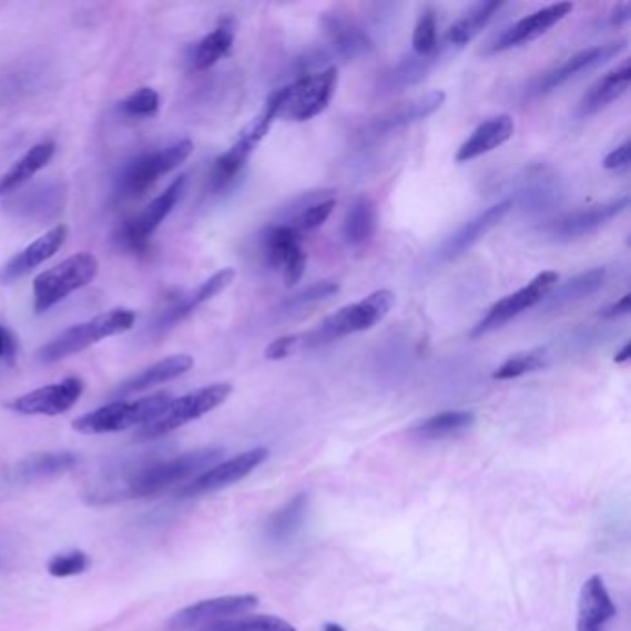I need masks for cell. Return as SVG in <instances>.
<instances>
[{"label": "cell", "instance_id": "obj_5", "mask_svg": "<svg viewBox=\"0 0 631 631\" xmlns=\"http://www.w3.org/2000/svg\"><path fill=\"white\" fill-rule=\"evenodd\" d=\"M173 397L169 393H156L132 403H112L82 415L74 420L73 428L85 436H101L124 431L132 426H145L165 411Z\"/></svg>", "mask_w": 631, "mask_h": 631}, {"label": "cell", "instance_id": "obj_8", "mask_svg": "<svg viewBox=\"0 0 631 631\" xmlns=\"http://www.w3.org/2000/svg\"><path fill=\"white\" fill-rule=\"evenodd\" d=\"M232 391H234V387L223 381V384H212V386L187 393L184 397L173 398L157 419L152 420L138 431V439L151 441V439H157V437L167 436L171 431L179 430L191 420L201 419L204 415L218 408L221 404L226 403V398L232 395Z\"/></svg>", "mask_w": 631, "mask_h": 631}, {"label": "cell", "instance_id": "obj_12", "mask_svg": "<svg viewBox=\"0 0 631 631\" xmlns=\"http://www.w3.org/2000/svg\"><path fill=\"white\" fill-rule=\"evenodd\" d=\"M257 605L254 594H230V597L210 598L193 603L190 608L174 613L167 622L169 631L201 630L221 620L235 619L237 614L248 613Z\"/></svg>", "mask_w": 631, "mask_h": 631}, {"label": "cell", "instance_id": "obj_34", "mask_svg": "<svg viewBox=\"0 0 631 631\" xmlns=\"http://www.w3.org/2000/svg\"><path fill=\"white\" fill-rule=\"evenodd\" d=\"M475 423L476 415L472 411H442L430 419L420 420L415 426L414 434L423 439H442L469 430Z\"/></svg>", "mask_w": 631, "mask_h": 631}, {"label": "cell", "instance_id": "obj_33", "mask_svg": "<svg viewBox=\"0 0 631 631\" xmlns=\"http://www.w3.org/2000/svg\"><path fill=\"white\" fill-rule=\"evenodd\" d=\"M502 2H478L448 29L447 41L450 45L464 47L469 41L475 40L481 30L486 29L487 23L495 18V13L502 8Z\"/></svg>", "mask_w": 631, "mask_h": 631}, {"label": "cell", "instance_id": "obj_30", "mask_svg": "<svg viewBox=\"0 0 631 631\" xmlns=\"http://www.w3.org/2000/svg\"><path fill=\"white\" fill-rule=\"evenodd\" d=\"M608 279V268L597 267L587 271V273L578 274L569 282H564L558 291H552L545 298V307L547 309H556V307L569 306L574 302L583 301L587 296L594 295L598 289H602V285Z\"/></svg>", "mask_w": 631, "mask_h": 631}, {"label": "cell", "instance_id": "obj_31", "mask_svg": "<svg viewBox=\"0 0 631 631\" xmlns=\"http://www.w3.org/2000/svg\"><path fill=\"white\" fill-rule=\"evenodd\" d=\"M79 456L73 452H41L24 459L18 465L16 475L19 480H49L52 476L63 475L79 465Z\"/></svg>", "mask_w": 631, "mask_h": 631}, {"label": "cell", "instance_id": "obj_45", "mask_svg": "<svg viewBox=\"0 0 631 631\" xmlns=\"http://www.w3.org/2000/svg\"><path fill=\"white\" fill-rule=\"evenodd\" d=\"M307 256L306 252L298 251L295 256H291L285 263L284 267V279L287 287H293V285L301 282L302 276L306 273Z\"/></svg>", "mask_w": 631, "mask_h": 631}, {"label": "cell", "instance_id": "obj_20", "mask_svg": "<svg viewBox=\"0 0 631 631\" xmlns=\"http://www.w3.org/2000/svg\"><path fill=\"white\" fill-rule=\"evenodd\" d=\"M614 617L617 608L609 597L602 576H592L581 587L578 631H605Z\"/></svg>", "mask_w": 631, "mask_h": 631}, {"label": "cell", "instance_id": "obj_41", "mask_svg": "<svg viewBox=\"0 0 631 631\" xmlns=\"http://www.w3.org/2000/svg\"><path fill=\"white\" fill-rule=\"evenodd\" d=\"M337 291H339L337 282H330V279L317 282V284L309 285L307 289L291 296L289 301L284 302L282 309L285 313L301 312V309H306V307L313 306V304L328 301L330 296L336 295Z\"/></svg>", "mask_w": 631, "mask_h": 631}, {"label": "cell", "instance_id": "obj_11", "mask_svg": "<svg viewBox=\"0 0 631 631\" xmlns=\"http://www.w3.org/2000/svg\"><path fill=\"white\" fill-rule=\"evenodd\" d=\"M558 282L559 274L553 273V271L537 274L536 278L531 279L526 287L515 291L513 295L506 296L502 301L497 302L486 317L472 328L470 337L486 336L489 332L497 330L500 326L509 323L520 313L545 301L552 293L553 287L558 285Z\"/></svg>", "mask_w": 631, "mask_h": 631}, {"label": "cell", "instance_id": "obj_46", "mask_svg": "<svg viewBox=\"0 0 631 631\" xmlns=\"http://www.w3.org/2000/svg\"><path fill=\"white\" fill-rule=\"evenodd\" d=\"M301 343V336H284L276 339V342L268 345L267 350H265V358L271 359V362H279V359L287 358L291 350Z\"/></svg>", "mask_w": 631, "mask_h": 631}, {"label": "cell", "instance_id": "obj_42", "mask_svg": "<svg viewBox=\"0 0 631 631\" xmlns=\"http://www.w3.org/2000/svg\"><path fill=\"white\" fill-rule=\"evenodd\" d=\"M414 49L417 57H430L437 51V16L434 8H426L415 24Z\"/></svg>", "mask_w": 631, "mask_h": 631}, {"label": "cell", "instance_id": "obj_28", "mask_svg": "<svg viewBox=\"0 0 631 631\" xmlns=\"http://www.w3.org/2000/svg\"><path fill=\"white\" fill-rule=\"evenodd\" d=\"M447 95L442 91H431L426 95L417 96L414 101L404 102L395 108L393 112L378 119L375 123L376 132H391V130L404 129L408 124L419 123L423 119L430 118L442 106Z\"/></svg>", "mask_w": 631, "mask_h": 631}, {"label": "cell", "instance_id": "obj_6", "mask_svg": "<svg viewBox=\"0 0 631 631\" xmlns=\"http://www.w3.org/2000/svg\"><path fill=\"white\" fill-rule=\"evenodd\" d=\"M96 274L99 259L91 252H79L54 267L47 268L34 279L35 312H49L74 291L90 285Z\"/></svg>", "mask_w": 631, "mask_h": 631}, {"label": "cell", "instance_id": "obj_2", "mask_svg": "<svg viewBox=\"0 0 631 631\" xmlns=\"http://www.w3.org/2000/svg\"><path fill=\"white\" fill-rule=\"evenodd\" d=\"M336 88L337 69L328 68L319 73L302 74L295 82L273 91L267 102L274 108L276 119L302 123L325 112Z\"/></svg>", "mask_w": 631, "mask_h": 631}, {"label": "cell", "instance_id": "obj_40", "mask_svg": "<svg viewBox=\"0 0 631 631\" xmlns=\"http://www.w3.org/2000/svg\"><path fill=\"white\" fill-rule=\"evenodd\" d=\"M336 204V199H332V196L330 199H325V201L320 199V201L312 202V204L304 207L296 217L291 218V228L296 230L298 234L319 228V226H323V224L328 221Z\"/></svg>", "mask_w": 631, "mask_h": 631}, {"label": "cell", "instance_id": "obj_37", "mask_svg": "<svg viewBox=\"0 0 631 631\" xmlns=\"http://www.w3.org/2000/svg\"><path fill=\"white\" fill-rule=\"evenodd\" d=\"M548 358L550 356H548L547 348H533L528 353L515 354L492 373V378L495 380H513V378L547 367Z\"/></svg>", "mask_w": 631, "mask_h": 631}, {"label": "cell", "instance_id": "obj_36", "mask_svg": "<svg viewBox=\"0 0 631 631\" xmlns=\"http://www.w3.org/2000/svg\"><path fill=\"white\" fill-rule=\"evenodd\" d=\"M439 60V52H434L430 57H409L398 63L391 73H387L384 79V88L387 91H403L408 85L419 84L425 79L428 71L436 65Z\"/></svg>", "mask_w": 631, "mask_h": 631}, {"label": "cell", "instance_id": "obj_17", "mask_svg": "<svg viewBox=\"0 0 631 631\" xmlns=\"http://www.w3.org/2000/svg\"><path fill=\"white\" fill-rule=\"evenodd\" d=\"M65 240H68V226L58 224L47 234L32 241L29 246H24L23 251L16 254L4 267L0 268V284H12L16 279L23 278L27 274L32 273L34 268L40 267L41 263L51 259L62 248Z\"/></svg>", "mask_w": 631, "mask_h": 631}, {"label": "cell", "instance_id": "obj_15", "mask_svg": "<svg viewBox=\"0 0 631 631\" xmlns=\"http://www.w3.org/2000/svg\"><path fill=\"white\" fill-rule=\"evenodd\" d=\"M572 10H574L572 2H558V4H552V7L537 10V12L526 16L525 19H520L517 23L511 24L509 29L503 30L502 34L492 41L487 52L495 54V52L508 51V49H513V47L530 43V41L541 38L542 34H547L548 30L556 27L559 21H563Z\"/></svg>", "mask_w": 631, "mask_h": 631}, {"label": "cell", "instance_id": "obj_13", "mask_svg": "<svg viewBox=\"0 0 631 631\" xmlns=\"http://www.w3.org/2000/svg\"><path fill=\"white\" fill-rule=\"evenodd\" d=\"M268 458L267 448H252L248 452L240 454L228 461H218L212 469L196 476L179 489L180 498H195L206 492L221 491L224 487L234 486L256 470Z\"/></svg>", "mask_w": 631, "mask_h": 631}, {"label": "cell", "instance_id": "obj_7", "mask_svg": "<svg viewBox=\"0 0 631 631\" xmlns=\"http://www.w3.org/2000/svg\"><path fill=\"white\" fill-rule=\"evenodd\" d=\"M195 151L191 140H180L167 149L145 152L123 169L118 179L119 199H140L157 180L180 167Z\"/></svg>", "mask_w": 631, "mask_h": 631}, {"label": "cell", "instance_id": "obj_44", "mask_svg": "<svg viewBox=\"0 0 631 631\" xmlns=\"http://www.w3.org/2000/svg\"><path fill=\"white\" fill-rule=\"evenodd\" d=\"M18 358V342L7 326L0 325V370L12 367Z\"/></svg>", "mask_w": 631, "mask_h": 631}, {"label": "cell", "instance_id": "obj_3", "mask_svg": "<svg viewBox=\"0 0 631 631\" xmlns=\"http://www.w3.org/2000/svg\"><path fill=\"white\" fill-rule=\"evenodd\" d=\"M223 456V448L210 447L182 454L179 458L167 459L162 464L149 465L130 478L126 495L132 498L152 497L171 486H176L180 481L187 484L207 469H212Z\"/></svg>", "mask_w": 631, "mask_h": 631}, {"label": "cell", "instance_id": "obj_47", "mask_svg": "<svg viewBox=\"0 0 631 631\" xmlns=\"http://www.w3.org/2000/svg\"><path fill=\"white\" fill-rule=\"evenodd\" d=\"M603 167L609 169V171H625L630 167V141H624L622 145L609 152L603 160Z\"/></svg>", "mask_w": 631, "mask_h": 631}, {"label": "cell", "instance_id": "obj_22", "mask_svg": "<svg viewBox=\"0 0 631 631\" xmlns=\"http://www.w3.org/2000/svg\"><path fill=\"white\" fill-rule=\"evenodd\" d=\"M193 367V358L187 354H174L169 358L157 362V364L141 370L140 375L132 376L130 380L123 381L115 391V397H130L135 393L149 391L152 387L162 386L167 381L176 380L185 373H190Z\"/></svg>", "mask_w": 631, "mask_h": 631}, {"label": "cell", "instance_id": "obj_27", "mask_svg": "<svg viewBox=\"0 0 631 631\" xmlns=\"http://www.w3.org/2000/svg\"><path fill=\"white\" fill-rule=\"evenodd\" d=\"M54 152H57V145L52 141H43V143L32 146L0 179V196L10 195L13 191H18L19 187H23L29 180L34 179L41 169H45L51 163Z\"/></svg>", "mask_w": 631, "mask_h": 631}, {"label": "cell", "instance_id": "obj_14", "mask_svg": "<svg viewBox=\"0 0 631 631\" xmlns=\"http://www.w3.org/2000/svg\"><path fill=\"white\" fill-rule=\"evenodd\" d=\"M84 393V381L79 376H69L65 380L51 386L40 387L23 397L12 398L7 408L21 415H47L57 417L65 414L79 403Z\"/></svg>", "mask_w": 631, "mask_h": 631}, {"label": "cell", "instance_id": "obj_51", "mask_svg": "<svg viewBox=\"0 0 631 631\" xmlns=\"http://www.w3.org/2000/svg\"><path fill=\"white\" fill-rule=\"evenodd\" d=\"M325 631H347L343 625L339 624H326Z\"/></svg>", "mask_w": 631, "mask_h": 631}, {"label": "cell", "instance_id": "obj_1", "mask_svg": "<svg viewBox=\"0 0 631 631\" xmlns=\"http://www.w3.org/2000/svg\"><path fill=\"white\" fill-rule=\"evenodd\" d=\"M135 323V313L126 307H115L110 312L101 313L93 319L71 326L54 339L45 343L38 350V359L41 364H58L62 359L71 358L74 354L84 353L96 343L108 337L119 336L124 332L132 330Z\"/></svg>", "mask_w": 631, "mask_h": 631}, {"label": "cell", "instance_id": "obj_50", "mask_svg": "<svg viewBox=\"0 0 631 631\" xmlns=\"http://www.w3.org/2000/svg\"><path fill=\"white\" fill-rule=\"evenodd\" d=\"M630 353L631 345L630 343H625L624 347H622V350H620V353L614 356V362H617V364H625V362L630 359Z\"/></svg>", "mask_w": 631, "mask_h": 631}, {"label": "cell", "instance_id": "obj_18", "mask_svg": "<svg viewBox=\"0 0 631 631\" xmlns=\"http://www.w3.org/2000/svg\"><path fill=\"white\" fill-rule=\"evenodd\" d=\"M628 206H630V199L624 196L619 201L569 213L567 217L559 218L556 223L550 224L548 232L556 240H574L581 235L592 234L598 228H602L603 224H608L611 218L619 217L620 213L628 210Z\"/></svg>", "mask_w": 631, "mask_h": 631}, {"label": "cell", "instance_id": "obj_10", "mask_svg": "<svg viewBox=\"0 0 631 631\" xmlns=\"http://www.w3.org/2000/svg\"><path fill=\"white\" fill-rule=\"evenodd\" d=\"M274 121H276L274 108L265 102L262 112L257 113L256 118L241 130L240 138L234 145L230 146L228 151L221 154L213 163L212 173H210V187L213 191L224 190L234 182L235 176L243 171L248 157L252 156V152L256 151V146L268 134Z\"/></svg>", "mask_w": 631, "mask_h": 631}, {"label": "cell", "instance_id": "obj_9", "mask_svg": "<svg viewBox=\"0 0 631 631\" xmlns=\"http://www.w3.org/2000/svg\"><path fill=\"white\" fill-rule=\"evenodd\" d=\"M185 179H187L185 174L179 176L143 212L126 221L115 234L118 245L123 246L124 251L134 252V254H145L151 246L152 235L156 234V230L162 226L163 221L171 215V212L179 204L180 196L185 190V182H187Z\"/></svg>", "mask_w": 631, "mask_h": 631}, {"label": "cell", "instance_id": "obj_32", "mask_svg": "<svg viewBox=\"0 0 631 631\" xmlns=\"http://www.w3.org/2000/svg\"><path fill=\"white\" fill-rule=\"evenodd\" d=\"M306 513V495H296L295 498H291L284 508H279L268 519L267 526H265V536H267L268 541H289L291 537H295L296 531L301 530Z\"/></svg>", "mask_w": 631, "mask_h": 631}, {"label": "cell", "instance_id": "obj_25", "mask_svg": "<svg viewBox=\"0 0 631 631\" xmlns=\"http://www.w3.org/2000/svg\"><path fill=\"white\" fill-rule=\"evenodd\" d=\"M513 130V119L509 118V115H497V118L489 119V121L481 123L472 132V135L465 141L464 145L459 146L456 162H470L475 157H480L487 154V152L495 151L498 146L503 145L506 141L511 140Z\"/></svg>", "mask_w": 631, "mask_h": 631}, {"label": "cell", "instance_id": "obj_4", "mask_svg": "<svg viewBox=\"0 0 631 631\" xmlns=\"http://www.w3.org/2000/svg\"><path fill=\"white\" fill-rule=\"evenodd\" d=\"M395 304V295L391 291L380 289L365 296L364 301L350 304L326 317L315 330L304 336L306 347H320L326 343L337 342L342 337L353 336L358 332L369 330L386 319L387 313L391 312Z\"/></svg>", "mask_w": 631, "mask_h": 631}, {"label": "cell", "instance_id": "obj_29", "mask_svg": "<svg viewBox=\"0 0 631 631\" xmlns=\"http://www.w3.org/2000/svg\"><path fill=\"white\" fill-rule=\"evenodd\" d=\"M378 224V212L370 196H359L348 207L343 221V237L348 246H364L373 240Z\"/></svg>", "mask_w": 631, "mask_h": 631}, {"label": "cell", "instance_id": "obj_26", "mask_svg": "<svg viewBox=\"0 0 631 631\" xmlns=\"http://www.w3.org/2000/svg\"><path fill=\"white\" fill-rule=\"evenodd\" d=\"M631 68L630 60H624L619 68L609 71L605 77L598 80L587 95L580 102L581 118H589L592 113L600 112L602 108L609 106L619 96L624 95L630 88Z\"/></svg>", "mask_w": 631, "mask_h": 631}, {"label": "cell", "instance_id": "obj_23", "mask_svg": "<svg viewBox=\"0 0 631 631\" xmlns=\"http://www.w3.org/2000/svg\"><path fill=\"white\" fill-rule=\"evenodd\" d=\"M323 27L337 54L345 60H354L373 51V41L367 32L356 21L345 18L342 13L326 16Z\"/></svg>", "mask_w": 631, "mask_h": 631}, {"label": "cell", "instance_id": "obj_35", "mask_svg": "<svg viewBox=\"0 0 631 631\" xmlns=\"http://www.w3.org/2000/svg\"><path fill=\"white\" fill-rule=\"evenodd\" d=\"M301 234L291 228L289 224H279L267 230L263 237V248L271 267H284L291 256L302 251Z\"/></svg>", "mask_w": 631, "mask_h": 631}, {"label": "cell", "instance_id": "obj_24", "mask_svg": "<svg viewBox=\"0 0 631 631\" xmlns=\"http://www.w3.org/2000/svg\"><path fill=\"white\" fill-rule=\"evenodd\" d=\"M235 32H237V23L234 18L221 19L217 27L193 47L190 57L191 71L201 73V71L213 68L218 60L228 57L234 47Z\"/></svg>", "mask_w": 631, "mask_h": 631}, {"label": "cell", "instance_id": "obj_19", "mask_svg": "<svg viewBox=\"0 0 631 631\" xmlns=\"http://www.w3.org/2000/svg\"><path fill=\"white\" fill-rule=\"evenodd\" d=\"M511 206H513L511 201L498 202V204L489 207L486 212L476 215L475 218H470L469 223L461 226L456 234L450 235L445 241L441 251L437 252V257L441 262H450V259H456V257L465 254L470 246L475 245L476 241L484 237L489 230L495 228L508 215Z\"/></svg>", "mask_w": 631, "mask_h": 631}, {"label": "cell", "instance_id": "obj_49", "mask_svg": "<svg viewBox=\"0 0 631 631\" xmlns=\"http://www.w3.org/2000/svg\"><path fill=\"white\" fill-rule=\"evenodd\" d=\"M631 19V4L630 2H624V4H619L614 8L613 13H611V24L613 27H620V24H625Z\"/></svg>", "mask_w": 631, "mask_h": 631}, {"label": "cell", "instance_id": "obj_38", "mask_svg": "<svg viewBox=\"0 0 631 631\" xmlns=\"http://www.w3.org/2000/svg\"><path fill=\"white\" fill-rule=\"evenodd\" d=\"M196 631H296L289 622L271 617V614H256V617H243V619H228L206 625Z\"/></svg>", "mask_w": 631, "mask_h": 631}, {"label": "cell", "instance_id": "obj_39", "mask_svg": "<svg viewBox=\"0 0 631 631\" xmlns=\"http://www.w3.org/2000/svg\"><path fill=\"white\" fill-rule=\"evenodd\" d=\"M160 110V95L152 88H140L119 102V112L126 118H154Z\"/></svg>", "mask_w": 631, "mask_h": 631}, {"label": "cell", "instance_id": "obj_21", "mask_svg": "<svg viewBox=\"0 0 631 631\" xmlns=\"http://www.w3.org/2000/svg\"><path fill=\"white\" fill-rule=\"evenodd\" d=\"M65 193L60 184L35 185L32 190L24 191L21 195L13 196L8 201V207L16 217L43 221L52 218L60 210H63Z\"/></svg>", "mask_w": 631, "mask_h": 631}, {"label": "cell", "instance_id": "obj_48", "mask_svg": "<svg viewBox=\"0 0 631 631\" xmlns=\"http://www.w3.org/2000/svg\"><path fill=\"white\" fill-rule=\"evenodd\" d=\"M630 295H624L619 302H614L613 306L605 307L602 312V317L605 319H614V317H622L630 313Z\"/></svg>", "mask_w": 631, "mask_h": 631}, {"label": "cell", "instance_id": "obj_16", "mask_svg": "<svg viewBox=\"0 0 631 631\" xmlns=\"http://www.w3.org/2000/svg\"><path fill=\"white\" fill-rule=\"evenodd\" d=\"M625 47H628V41H619V43L591 47L587 51L578 52L574 57H570L567 62L561 63L559 68L552 69L550 73L537 80V84L533 85V93L547 95L550 91L558 90L559 85H563L564 82H569L570 79H574L583 71L598 68V65L613 60L614 57H619L620 52L625 51Z\"/></svg>", "mask_w": 631, "mask_h": 631}, {"label": "cell", "instance_id": "obj_43", "mask_svg": "<svg viewBox=\"0 0 631 631\" xmlns=\"http://www.w3.org/2000/svg\"><path fill=\"white\" fill-rule=\"evenodd\" d=\"M90 567V558L82 550H71V552L57 553L49 561V574L54 578H73V576L84 574Z\"/></svg>", "mask_w": 631, "mask_h": 631}]
</instances>
